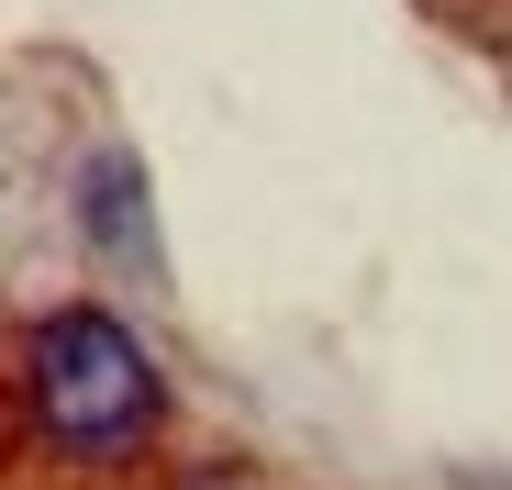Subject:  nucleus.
I'll return each mask as SVG.
<instances>
[{
  "label": "nucleus",
  "mask_w": 512,
  "mask_h": 490,
  "mask_svg": "<svg viewBox=\"0 0 512 490\" xmlns=\"http://www.w3.org/2000/svg\"><path fill=\"white\" fill-rule=\"evenodd\" d=\"M23 401H34V435L67 468H134L156 446V424H167L156 357L123 335L101 301H56L23 335Z\"/></svg>",
  "instance_id": "obj_1"
},
{
  "label": "nucleus",
  "mask_w": 512,
  "mask_h": 490,
  "mask_svg": "<svg viewBox=\"0 0 512 490\" xmlns=\"http://www.w3.org/2000/svg\"><path fill=\"white\" fill-rule=\"evenodd\" d=\"M78 234L101 245V257H123V268H156V223H145V168L123 145H101L90 168H78Z\"/></svg>",
  "instance_id": "obj_2"
},
{
  "label": "nucleus",
  "mask_w": 512,
  "mask_h": 490,
  "mask_svg": "<svg viewBox=\"0 0 512 490\" xmlns=\"http://www.w3.org/2000/svg\"><path fill=\"white\" fill-rule=\"evenodd\" d=\"M179 490H279V479H256V468H234V457H212V468H190Z\"/></svg>",
  "instance_id": "obj_3"
}]
</instances>
